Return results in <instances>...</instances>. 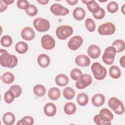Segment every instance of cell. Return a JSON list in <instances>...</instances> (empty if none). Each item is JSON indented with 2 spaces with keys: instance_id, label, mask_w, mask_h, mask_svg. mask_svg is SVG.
I'll return each mask as SVG.
<instances>
[{
  "instance_id": "6da1fadb",
  "label": "cell",
  "mask_w": 125,
  "mask_h": 125,
  "mask_svg": "<svg viewBox=\"0 0 125 125\" xmlns=\"http://www.w3.org/2000/svg\"><path fill=\"white\" fill-rule=\"evenodd\" d=\"M18 62V58L16 56L10 54L6 50L0 49V63L1 66L12 68L17 65Z\"/></svg>"
},
{
  "instance_id": "7a4b0ae2",
  "label": "cell",
  "mask_w": 125,
  "mask_h": 125,
  "mask_svg": "<svg viewBox=\"0 0 125 125\" xmlns=\"http://www.w3.org/2000/svg\"><path fill=\"white\" fill-rule=\"evenodd\" d=\"M91 69L94 78L97 80H102L106 76L107 70L106 68L99 62H94L91 65Z\"/></svg>"
},
{
  "instance_id": "3957f363",
  "label": "cell",
  "mask_w": 125,
  "mask_h": 125,
  "mask_svg": "<svg viewBox=\"0 0 125 125\" xmlns=\"http://www.w3.org/2000/svg\"><path fill=\"white\" fill-rule=\"evenodd\" d=\"M73 32L72 27L69 25H61L56 30V34L57 38L62 40H66L70 36Z\"/></svg>"
},
{
  "instance_id": "277c9868",
  "label": "cell",
  "mask_w": 125,
  "mask_h": 125,
  "mask_svg": "<svg viewBox=\"0 0 125 125\" xmlns=\"http://www.w3.org/2000/svg\"><path fill=\"white\" fill-rule=\"evenodd\" d=\"M116 53V50L114 46L107 47L105 49L102 56V60L107 65L112 64L114 61V58Z\"/></svg>"
},
{
  "instance_id": "5b68a950",
  "label": "cell",
  "mask_w": 125,
  "mask_h": 125,
  "mask_svg": "<svg viewBox=\"0 0 125 125\" xmlns=\"http://www.w3.org/2000/svg\"><path fill=\"white\" fill-rule=\"evenodd\" d=\"M33 25L36 29L40 32H44L48 31L50 28L49 21L42 18H38L33 21Z\"/></svg>"
},
{
  "instance_id": "8992f818",
  "label": "cell",
  "mask_w": 125,
  "mask_h": 125,
  "mask_svg": "<svg viewBox=\"0 0 125 125\" xmlns=\"http://www.w3.org/2000/svg\"><path fill=\"white\" fill-rule=\"evenodd\" d=\"M116 30L115 25L111 22H107L100 25L98 29V32L101 35H111L114 34Z\"/></svg>"
},
{
  "instance_id": "52a82bcc",
  "label": "cell",
  "mask_w": 125,
  "mask_h": 125,
  "mask_svg": "<svg viewBox=\"0 0 125 125\" xmlns=\"http://www.w3.org/2000/svg\"><path fill=\"white\" fill-rule=\"evenodd\" d=\"M92 79L90 75L87 74H83L82 78L78 81H77L75 85L77 88L83 89L86 88L92 83Z\"/></svg>"
},
{
  "instance_id": "ba28073f",
  "label": "cell",
  "mask_w": 125,
  "mask_h": 125,
  "mask_svg": "<svg viewBox=\"0 0 125 125\" xmlns=\"http://www.w3.org/2000/svg\"><path fill=\"white\" fill-rule=\"evenodd\" d=\"M41 44L43 48L46 50H51L55 46V41L53 38L49 35H44L41 39Z\"/></svg>"
},
{
  "instance_id": "9c48e42d",
  "label": "cell",
  "mask_w": 125,
  "mask_h": 125,
  "mask_svg": "<svg viewBox=\"0 0 125 125\" xmlns=\"http://www.w3.org/2000/svg\"><path fill=\"white\" fill-rule=\"evenodd\" d=\"M50 11L55 16H65L69 13L67 8L59 3H54L50 6Z\"/></svg>"
},
{
  "instance_id": "30bf717a",
  "label": "cell",
  "mask_w": 125,
  "mask_h": 125,
  "mask_svg": "<svg viewBox=\"0 0 125 125\" xmlns=\"http://www.w3.org/2000/svg\"><path fill=\"white\" fill-rule=\"evenodd\" d=\"M83 43L82 37L80 36H75L69 40L67 43V46L70 50L75 51L81 47Z\"/></svg>"
},
{
  "instance_id": "8fae6325",
  "label": "cell",
  "mask_w": 125,
  "mask_h": 125,
  "mask_svg": "<svg viewBox=\"0 0 125 125\" xmlns=\"http://www.w3.org/2000/svg\"><path fill=\"white\" fill-rule=\"evenodd\" d=\"M35 36L33 29L29 26L24 27L21 31V38L26 41H30L32 40Z\"/></svg>"
},
{
  "instance_id": "7c38bea8",
  "label": "cell",
  "mask_w": 125,
  "mask_h": 125,
  "mask_svg": "<svg viewBox=\"0 0 125 125\" xmlns=\"http://www.w3.org/2000/svg\"><path fill=\"white\" fill-rule=\"evenodd\" d=\"M75 62L77 65L81 67L88 66L90 63L89 57L85 55H80L75 58Z\"/></svg>"
},
{
  "instance_id": "4fadbf2b",
  "label": "cell",
  "mask_w": 125,
  "mask_h": 125,
  "mask_svg": "<svg viewBox=\"0 0 125 125\" xmlns=\"http://www.w3.org/2000/svg\"><path fill=\"white\" fill-rule=\"evenodd\" d=\"M87 54L90 58L93 59L98 58L101 54V49L97 45L92 44L87 48Z\"/></svg>"
},
{
  "instance_id": "5bb4252c",
  "label": "cell",
  "mask_w": 125,
  "mask_h": 125,
  "mask_svg": "<svg viewBox=\"0 0 125 125\" xmlns=\"http://www.w3.org/2000/svg\"><path fill=\"white\" fill-rule=\"evenodd\" d=\"M99 115L100 118L105 122H111L113 119V115L112 113L106 108H104L100 110Z\"/></svg>"
},
{
  "instance_id": "9a60e30c",
  "label": "cell",
  "mask_w": 125,
  "mask_h": 125,
  "mask_svg": "<svg viewBox=\"0 0 125 125\" xmlns=\"http://www.w3.org/2000/svg\"><path fill=\"white\" fill-rule=\"evenodd\" d=\"M82 2L86 4L88 10L93 14H96L100 10V7L95 0H83Z\"/></svg>"
},
{
  "instance_id": "2e32d148",
  "label": "cell",
  "mask_w": 125,
  "mask_h": 125,
  "mask_svg": "<svg viewBox=\"0 0 125 125\" xmlns=\"http://www.w3.org/2000/svg\"><path fill=\"white\" fill-rule=\"evenodd\" d=\"M43 111L45 115L48 117L54 116L57 111L56 106L52 103H48L44 106Z\"/></svg>"
},
{
  "instance_id": "e0dca14e",
  "label": "cell",
  "mask_w": 125,
  "mask_h": 125,
  "mask_svg": "<svg viewBox=\"0 0 125 125\" xmlns=\"http://www.w3.org/2000/svg\"><path fill=\"white\" fill-rule=\"evenodd\" d=\"M91 102L94 106L96 107H100L104 103L105 97L102 94H96L92 97Z\"/></svg>"
},
{
  "instance_id": "ac0fdd59",
  "label": "cell",
  "mask_w": 125,
  "mask_h": 125,
  "mask_svg": "<svg viewBox=\"0 0 125 125\" xmlns=\"http://www.w3.org/2000/svg\"><path fill=\"white\" fill-rule=\"evenodd\" d=\"M37 62L41 67L45 68L50 64V59L47 55L45 54H41L38 57Z\"/></svg>"
},
{
  "instance_id": "d6986e66",
  "label": "cell",
  "mask_w": 125,
  "mask_h": 125,
  "mask_svg": "<svg viewBox=\"0 0 125 125\" xmlns=\"http://www.w3.org/2000/svg\"><path fill=\"white\" fill-rule=\"evenodd\" d=\"M68 82L69 79L64 74H60L55 78V83L60 86H64L68 83Z\"/></svg>"
},
{
  "instance_id": "ffe728a7",
  "label": "cell",
  "mask_w": 125,
  "mask_h": 125,
  "mask_svg": "<svg viewBox=\"0 0 125 125\" xmlns=\"http://www.w3.org/2000/svg\"><path fill=\"white\" fill-rule=\"evenodd\" d=\"M122 104H123V102L116 97H111L108 101V106L112 109L114 112L116 111L120 107Z\"/></svg>"
},
{
  "instance_id": "44dd1931",
  "label": "cell",
  "mask_w": 125,
  "mask_h": 125,
  "mask_svg": "<svg viewBox=\"0 0 125 125\" xmlns=\"http://www.w3.org/2000/svg\"><path fill=\"white\" fill-rule=\"evenodd\" d=\"M85 16V11L83 8L80 7H78L74 9L73 12V16L76 20L81 21L84 19Z\"/></svg>"
},
{
  "instance_id": "7402d4cb",
  "label": "cell",
  "mask_w": 125,
  "mask_h": 125,
  "mask_svg": "<svg viewBox=\"0 0 125 125\" xmlns=\"http://www.w3.org/2000/svg\"><path fill=\"white\" fill-rule=\"evenodd\" d=\"M48 96L51 100H57L61 96L60 90L57 87H51L48 90Z\"/></svg>"
},
{
  "instance_id": "603a6c76",
  "label": "cell",
  "mask_w": 125,
  "mask_h": 125,
  "mask_svg": "<svg viewBox=\"0 0 125 125\" xmlns=\"http://www.w3.org/2000/svg\"><path fill=\"white\" fill-rule=\"evenodd\" d=\"M15 115L11 112H8L5 113L2 118V121L6 125H13L15 123Z\"/></svg>"
},
{
  "instance_id": "cb8c5ba5",
  "label": "cell",
  "mask_w": 125,
  "mask_h": 125,
  "mask_svg": "<svg viewBox=\"0 0 125 125\" xmlns=\"http://www.w3.org/2000/svg\"><path fill=\"white\" fill-rule=\"evenodd\" d=\"M28 49L27 43L23 42H18L15 45V50L19 54L25 53Z\"/></svg>"
},
{
  "instance_id": "d4e9b609",
  "label": "cell",
  "mask_w": 125,
  "mask_h": 125,
  "mask_svg": "<svg viewBox=\"0 0 125 125\" xmlns=\"http://www.w3.org/2000/svg\"><path fill=\"white\" fill-rule=\"evenodd\" d=\"M110 76L115 79H118L121 75V71L119 67L116 65L111 66L109 69Z\"/></svg>"
},
{
  "instance_id": "484cf974",
  "label": "cell",
  "mask_w": 125,
  "mask_h": 125,
  "mask_svg": "<svg viewBox=\"0 0 125 125\" xmlns=\"http://www.w3.org/2000/svg\"><path fill=\"white\" fill-rule=\"evenodd\" d=\"M88 100L89 98L87 95L84 93H81L77 96V102L82 106L86 105L88 102Z\"/></svg>"
},
{
  "instance_id": "4316f807",
  "label": "cell",
  "mask_w": 125,
  "mask_h": 125,
  "mask_svg": "<svg viewBox=\"0 0 125 125\" xmlns=\"http://www.w3.org/2000/svg\"><path fill=\"white\" fill-rule=\"evenodd\" d=\"M64 111L67 115H72L75 113L76 111V105L72 103L69 102L66 103L64 106Z\"/></svg>"
},
{
  "instance_id": "83f0119b",
  "label": "cell",
  "mask_w": 125,
  "mask_h": 125,
  "mask_svg": "<svg viewBox=\"0 0 125 125\" xmlns=\"http://www.w3.org/2000/svg\"><path fill=\"white\" fill-rule=\"evenodd\" d=\"M112 46L115 48L117 52H123L125 48V42L120 39L116 40L113 42Z\"/></svg>"
},
{
  "instance_id": "f1b7e54d",
  "label": "cell",
  "mask_w": 125,
  "mask_h": 125,
  "mask_svg": "<svg viewBox=\"0 0 125 125\" xmlns=\"http://www.w3.org/2000/svg\"><path fill=\"white\" fill-rule=\"evenodd\" d=\"M63 97L67 100H72L75 95L74 90L70 87H66L63 90Z\"/></svg>"
},
{
  "instance_id": "f546056e",
  "label": "cell",
  "mask_w": 125,
  "mask_h": 125,
  "mask_svg": "<svg viewBox=\"0 0 125 125\" xmlns=\"http://www.w3.org/2000/svg\"><path fill=\"white\" fill-rule=\"evenodd\" d=\"M14 76L10 72H6L4 73L1 77L2 81L6 84H10L14 81Z\"/></svg>"
},
{
  "instance_id": "4dcf8cb0",
  "label": "cell",
  "mask_w": 125,
  "mask_h": 125,
  "mask_svg": "<svg viewBox=\"0 0 125 125\" xmlns=\"http://www.w3.org/2000/svg\"><path fill=\"white\" fill-rule=\"evenodd\" d=\"M33 92L36 96L38 97H42L44 96L46 93V89L42 84H37L33 88Z\"/></svg>"
},
{
  "instance_id": "1f68e13d",
  "label": "cell",
  "mask_w": 125,
  "mask_h": 125,
  "mask_svg": "<svg viewBox=\"0 0 125 125\" xmlns=\"http://www.w3.org/2000/svg\"><path fill=\"white\" fill-rule=\"evenodd\" d=\"M15 98L16 97L15 93L10 89L6 91L4 94V100L7 104H10L12 103Z\"/></svg>"
},
{
  "instance_id": "d6a6232c",
  "label": "cell",
  "mask_w": 125,
  "mask_h": 125,
  "mask_svg": "<svg viewBox=\"0 0 125 125\" xmlns=\"http://www.w3.org/2000/svg\"><path fill=\"white\" fill-rule=\"evenodd\" d=\"M83 74L81 70L78 68L73 69L70 72V76L72 80L74 81L79 80L82 77Z\"/></svg>"
},
{
  "instance_id": "836d02e7",
  "label": "cell",
  "mask_w": 125,
  "mask_h": 125,
  "mask_svg": "<svg viewBox=\"0 0 125 125\" xmlns=\"http://www.w3.org/2000/svg\"><path fill=\"white\" fill-rule=\"evenodd\" d=\"M86 28L90 32H93L96 28V25L94 20L91 18H87L85 21Z\"/></svg>"
},
{
  "instance_id": "e575fe53",
  "label": "cell",
  "mask_w": 125,
  "mask_h": 125,
  "mask_svg": "<svg viewBox=\"0 0 125 125\" xmlns=\"http://www.w3.org/2000/svg\"><path fill=\"white\" fill-rule=\"evenodd\" d=\"M12 39L8 35H4L2 36L0 39V43L4 47H8L12 44Z\"/></svg>"
},
{
  "instance_id": "d590c367",
  "label": "cell",
  "mask_w": 125,
  "mask_h": 125,
  "mask_svg": "<svg viewBox=\"0 0 125 125\" xmlns=\"http://www.w3.org/2000/svg\"><path fill=\"white\" fill-rule=\"evenodd\" d=\"M118 4L114 1H111L107 5V10L110 13H114L118 10Z\"/></svg>"
},
{
  "instance_id": "8d00e7d4",
  "label": "cell",
  "mask_w": 125,
  "mask_h": 125,
  "mask_svg": "<svg viewBox=\"0 0 125 125\" xmlns=\"http://www.w3.org/2000/svg\"><path fill=\"white\" fill-rule=\"evenodd\" d=\"M25 11V13L30 17H34L38 14V10L36 6L33 4H30L29 7Z\"/></svg>"
},
{
  "instance_id": "74e56055",
  "label": "cell",
  "mask_w": 125,
  "mask_h": 125,
  "mask_svg": "<svg viewBox=\"0 0 125 125\" xmlns=\"http://www.w3.org/2000/svg\"><path fill=\"white\" fill-rule=\"evenodd\" d=\"M30 4L27 0H19L17 2V5L19 8L26 10L28 8Z\"/></svg>"
},
{
  "instance_id": "f35d334b",
  "label": "cell",
  "mask_w": 125,
  "mask_h": 125,
  "mask_svg": "<svg viewBox=\"0 0 125 125\" xmlns=\"http://www.w3.org/2000/svg\"><path fill=\"white\" fill-rule=\"evenodd\" d=\"M9 89L12 90L14 92V93L15 94L16 98L19 97L22 93L21 88L19 85H17V84L13 85L10 87Z\"/></svg>"
},
{
  "instance_id": "ab89813d",
  "label": "cell",
  "mask_w": 125,
  "mask_h": 125,
  "mask_svg": "<svg viewBox=\"0 0 125 125\" xmlns=\"http://www.w3.org/2000/svg\"><path fill=\"white\" fill-rule=\"evenodd\" d=\"M94 122L98 125H111V122L107 123L104 121L100 117L99 114L96 115L94 117Z\"/></svg>"
},
{
  "instance_id": "60d3db41",
  "label": "cell",
  "mask_w": 125,
  "mask_h": 125,
  "mask_svg": "<svg viewBox=\"0 0 125 125\" xmlns=\"http://www.w3.org/2000/svg\"><path fill=\"white\" fill-rule=\"evenodd\" d=\"M105 14V12L103 8L100 7V9L99 12L96 14H93V16L95 19L97 20H101L104 18Z\"/></svg>"
},
{
  "instance_id": "b9f144b4",
  "label": "cell",
  "mask_w": 125,
  "mask_h": 125,
  "mask_svg": "<svg viewBox=\"0 0 125 125\" xmlns=\"http://www.w3.org/2000/svg\"><path fill=\"white\" fill-rule=\"evenodd\" d=\"M24 119L27 122L28 125H32L34 124V119L33 118L30 116H26L22 118Z\"/></svg>"
},
{
  "instance_id": "7bdbcfd3",
  "label": "cell",
  "mask_w": 125,
  "mask_h": 125,
  "mask_svg": "<svg viewBox=\"0 0 125 125\" xmlns=\"http://www.w3.org/2000/svg\"><path fill=\"white\" fill-rule=\"evenodd\" d=\"M8 7V5L6 4L3 0L0 1V12H2L4 11Z\"/></svg>"
},
{
  "instance_id": "ee69618b",
  "label": "cell",
  "mask_w": 125,
  "mask_h": 125,
  "mask_svg": "<svg viewBox=\"0 0 125 125\" xmlns=\"http://www.w3.org/2000/svg\"><path fill=\"white\" fill-rule=\"evenodd\" d=\"M124 112H125V107H124V104L123 103L122 104L120 107L114 112L118 115H121V114H123L124 113Z\"/></svg>"
},
{
  "instance_id": "f6af8a7d",
  "label": "cell",
  "mask_w": 125,
  "mask_h": 125,
  "mask_svg": "<svg viewBox=\"0 0 125 125\" xmlns=\"http://www.w3.org/2000/svg\"><path fill=\"white\" fill-rule=\"evenodd\" d=\"M66 1L67 3H68V4L70 5H74L78 3V0H66Z\"/></svg>"
},
{
  "instance_id": "bcb514c9",
  "label": "cell",
  "mask_w": 125,
  "mask_h": 125,
  "mask_svg": "<svg viewBox=\"0 0 125 125\" xmlns=\"http://www.w3.org/2000/svg\"><path fill=\"white\" fill-rule=\"evenodd\" d=\"M125 56H122L120 60V64L123 67H125Z\"/></svg>"
},
{
  "instance_id": "7dc6e473",
  "label": "cell",
  "mask_w": 125,
  "mask_h": 125,
  "mask_svg": "<svg viewBox=\"0 0 125 125\" xmlns=\"http://www.w3.org/2000/svg\"><path fill=\"white\" fill-rule=\"evenodd\" d=\"M39 3H40L42 5H45V4H46L48 2H49V0H37Z\"/></svg>"
},
{
  "instance_id": "c3c4849f",
  "label": "cell",
  "mask_w": 125,
  "mask_h": 125,
  "mask_svg": "<svg viewBox=\"0 0 125 125\" xmlns=\"http://www.w3.org/2000/svg\"><path fill=\"white\" fill-rule=\"evenodd\" d=\"M3 1L7 5H10L13 3L14 2V0H3Z\"/></svg>"
},
{
  "instance_id": "681fc988",
  "label": "cell",
  "mask_w": 125,
  "mask_h": 125,
  "mask_svg": "<svg viewBox=\"0 0 125 125\" xmlns=\"http://www.w3.org/2000/svg\"><path fill=\"white\" fill-rule=\"evenodd\" d=\"M125 5L124 4V5H123V6H122V9H121V10H122V13L124 14H125V10H124V9H125Z\"/></svg>"
}]
</instances>
